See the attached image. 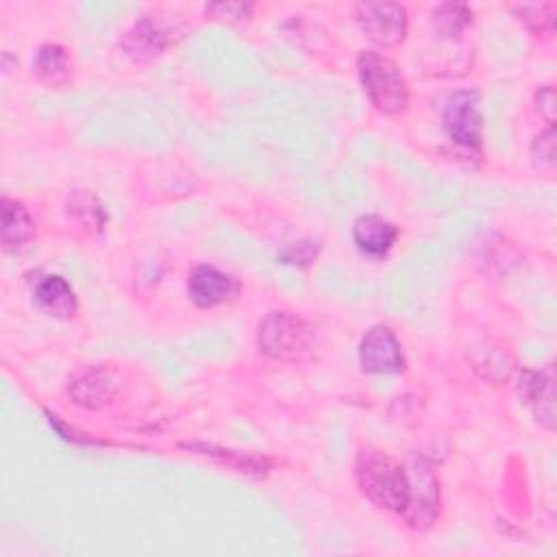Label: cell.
I'll list each match as a JSON object with an SVG mask.
<instances>
[{
	"label": "cell",
	"instance_id": "cell-1",
	"mask_svg": "<svg viewBox=\"0 0 557 557\" xmlns=\"http://www.w3.org/2000/svg\"><path fill=\"white\" fill-rule=\"evenodd\" d=\"M355 481L370 503L403 516L413 529H429L437 518V481L429 468L409 474L392 455L363 448L355 457Z\"/></svg>",
	"mask_w": 557,
	"mask_h": 557
},
{
	"label": "cell",
	"instance_id": "cell-2",
	"mask_svg": "<svg viewBox=\"0 0 557 557\" xmlns=\"http://www.w3.org/2000/svg\"><path fill=\"white\" fill-rule=\"evenodd\" d=\"M357 72L372 107L385 115H400L409 104V89L398 65L374 50L357 57Z\"/></svg>",
	"mask_w": 557,
	"mask_h": 557
},
{
	"label": "cell",
	"instance_id": "cell-3",
	"mask_svg": "<svg viewBox=\"0 0 557 557\" xmlns=\"http://www.w3.org/2000/svg\"><path fill=\"white\" fill-rule=\"evenodd\" d=\"M257 346L278 361L307 359L315 348V331L289 311H270L257 329Z\"/></svg>",
	"mask_w": 557,
	"mask_h": 557
},
{
	"label": "cell",
	"instance_id": "cell-4",
	"mask_svg": "<svg viewBox=\"0 0 557 557\" xmlns=\"http://www.w3.org/2000/svg\"><path fill=\"white\" fill-rule=\"evenodd\" d=\"M442 124L446 137L470 154H481L483 144V113H481V94L476 89H459L448 96Z\"/></svg>",
	"mask_w": 557,
	"mask_h": 557
},
{
	"label": "cell",
	"instance_id": "cell-5",
	"mask_svg": "<svg viewBox=\"0 0 557 557\" xmlns=\"http://www.w3.org/2000/svg\"><path fill=\"white\" fill-rule=\"evenodd\" d=\"M355 20L379 48L398 46L409 28L407 9L396 2H359L355 4Z\"/></svg>",
	"mask_w": 557,
	"mask_h": 557
},
{
	"label": "cell",
	"instance_id": "cell-6",
	"mask_svg": "<svg viewBox=\"0 0 557 557\" xmlns=\"http://www.w3.org/2000/svg\"><path fill=\"white\" fill-rule=\"evenodd\" d=\"M359 363L370 374H396L405 370L403 346L389 326L376 324L361 337Z\"/></svg>",
	"mask_w": 557,
	"mask_h": 557
},
{
	"label": "cell",
	"instance_id": "cell-7",
	"mask_svg": "<svg viewBox=\"0 0 557 557\" xmlns=\"http://www.w3.org/2000/svg\"><path fill=\"white\" fill-rule=\"evenodd\" d=\"M117 379L111 370L87 366L67 379V396L83 409H102L117 394Z\"/></svg>",
	"mask_w": 557,
	"mask_h": 557
},
{
	"label": "cell",
	"instance_id": "cell-8",
	"mask_svg": "<svg viewBox=\"0 0 557 557\" xmlns=\"http://www.w3.org/2000/svg\"><path fill=\"white\" fill-rule=\"evenodd\" d=\"M239 292V281L215 265L198 263L191 268L187 278V294L196 307L209 309L222 302H228Z\"/></svg>",
	"mask_w": 557,
	"mask_h": 557
},
{
	"label": "cell",
	"instance_id": "cell-9",
	"mask_svg": "<svg viewBox=\"0 0 557 557\" xmlns=\"http://www.w3.org/2000/svg\"><path fill=\"white\" fill-rule=\"evenodd\" d=\"M520 400L531 409L535 420L546 429L555 424V372L553 366L544 370H522L518 383Z\"/></svg>",
	"mask_w": 557,
	"mask_h": 557
},
{
	"label": "cell",
	"instance_id": "cell-10",
	"mask_svg": "<svg viewBox=\"0 0 557 557\" xmlns=\"http://www.w3.org/2000/svg\"><path fill=\"white\" fill-rule=\"evenodd\" d=\"M170 30L154 22L150 15H141L120 39L122 50L135 63H150L170 46Z\"/></svg>",
	"mask_w": 557,
	"mask_h": 557
},
{
	"label": "cell",
	"instance_id": "cell-11",
	"mask_svg": "<svg viewBox=\"0 0 557 557\" xmlns=\"http://www.w3.org/2000/svg\"><path fill=\"white\" fill-rule=\"evenodd\" d=\"M352 239L363 255L381 259L396 244L398 228L376 213H363L352 222Z\"/></svg>",
	"mask_w": 557,
	"mask_h": 557
},
{
	"label": "cell",
	"instance_id": "cell-12",
	"mask_svg": "<svg viewBox=\"0 0 557 557\" xmlns=\"http://www.w3.org/2000/svg\"><path fill=\"white\" fill-rule=\"evenodd\" d=\"M33 302L46 315H52V318H59V320H70L78 309V300L74 296V289L59 274H46L35 283Z\"/></svg>",
	"mask_w": 557,
	"mask_h": 557
},
{
	"label": "cell",
	"instance_id": "cell-13",
	"mask_svg": "<svg viewBox=\"0 0 557 557\" xmlns=\"http://www.w3.org/2000/svg\"><path fill=\"white\" fill-rule=\"evenodd\" d=\"M0 215H2L0 242H2L4 250H9V252L20 250L35 239V233H37L35 220L20 200L4 196L0 200Z\"/></svg>",
	"mask_w": 557,
	"mask_h": 557
},
{
	"label": "cell",
	"instance_id": "cell-14",
	"mask_svg": "<svg viewBox=\"0 0 557 557\" xmlns=\"http://www.w3.org/2000/svg\"><path fill=\"white\" fill-rule=\"evenodd\" d=\"M187 450H194L196 455H207L220 463H226L228 468L244 472V474H252V476H263L270 468L272 461L263 455H252V453H239V450H231V448H220L213 444H202V442H185L181 444Z\"/></svg>",
	"mask_w": 557,
	"mask_h": 557
},
{
	"label": "cell",
	"instance_id": "cell-15",
	"mask_svg": "<svg viewBox=\"0 0 557 557\" xmlns=\"http://www.w3.org/2000/svg\"><path fill=\"white\" fill-rule=\"evenodd\" d=\"M70 57L67 50L59 44H44L39 46L35 61H33V72L41 83L48 87H63L70 83Z\"/></svg>",
	"mask_w": 557,
	"mask_h": 557
},
{
	"label": "cell",
	"instance_id": "cell-16",
	"mask_svg": "<svg viewBox=\"0 0 557 557\" xmlns=\"http://www.w3.org/2000/svg\"><path fill=\"white\" fill-rule=\"evenodd\" d=\"M431 22L442 37H459L472 24V11L463 2H444L433 11Z\"/></svg>",
	"mask_w": 557,
	"mask_h": 557
},
{
	"label": "cell",
	"instance_id": "cell-17",
	"mask_svg": "<svg viewBox=\"0 0 557 557\" xmlns=\"http://www.w3.org/2000/svg\"><path fill=\"white\" fill-rule=\"evenodd\" d=\"M67 211H70L72 215H76L83 224H87V226H91V228H96V231H100L102 224H104V220H107V215H104V211H102L98 198H96L91 191H83V189H78V191H74V194L70 196Z\"/></svg>",
	"mask_w": 557,
	"mask_h": 557
},
{
	"label": "cell",
	"instance_id": "cell-18",
	"mask_svg": "<svg viewBox=\"0 0 557 557\" xmlns=\"http://www.w3.org/2000/svg\"><path fill=\"white\" fill-rule=\"evenodd\" d=\"M529 157H531L533 168L540 174L553 176V172H555V126H548L546 131L535 135L533 144L529 148Z\"/></svg>",
	"mask_w": 557,
	"mask_h": 557
},
{
	"label": "cell",
	"instance_id": "cell-19",
	"mask_svg": "<svg viewBox=\"0 0 557 557\" xmlns=\"http://www.w3.org/2000/svg\"><path fill=\"white\" fill-rule=\"evenodd\" d=\"M520 20L537 35H553L555 30V4H527L518 9Z\"/></svg>",
	"mask_w": 557,
	"mask_h": 557
},
{
	"label": "cell",
	"instance_id": "cell-20",
	"mask_svg": "<svg viewBox=\"0 0 557 557\" xmlns=\"http://www.w3.org/2000/svg\"><path fill=\"white\" fill-rule=\"evenodd\" d=\"M252 9H255L252 2H213V4L205 7L207 15L224 20L228 24L248 22L252 15Z\"/></svg>",
	"mask_w": 557,
	"mask_h": 557
},
{
	"label": "cell",
	"instance_id": "cell-21",
	"mask_svg": "<svg viewBox=\"0 0 557 557\" xmlns=\"http://www.w3.org/2000/svg\"><path fill=\"white\" fill-rule=\"evenodd\" d=\"M315 255H318V246H315V242H298L296 246H289V248H285L283 252H281V259L285 261V263H298V265H307V263H311L313 259H315Z\"/></svg>",
	"mask_w": 557,
	"mask_h": 557
},
{
	"label": "cell",
	"instance_id": "cell-22",
	"mask_svg": "<svg viewBox=\"0 0 557 557\" xmlns=\"http://www.w3.org/2000/svg\"><path fill=\"white\" fill-rule=\"evenodd\" d=\"M535 109L548 122V126H555V91H553L550 85H544V87L537 89Z\"/></svg>",
	"mask_w": 557,
	"mask_h": 557
}]
</instances>
